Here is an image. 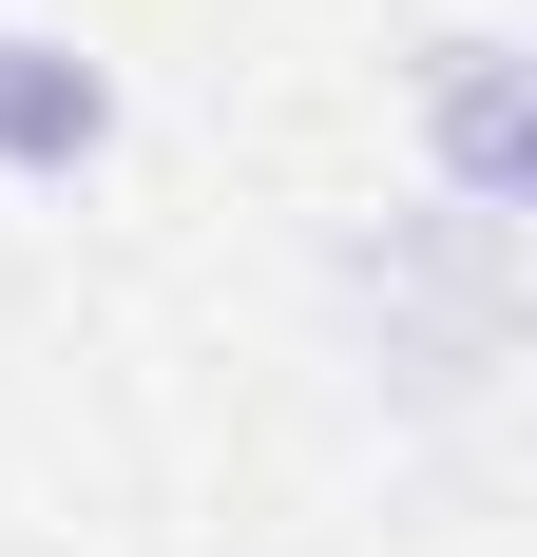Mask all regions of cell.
Wrapping results in <instances>:
<instances>
[{"label":"cell","mask_w":537,"mask_h":557,"mask_svg":"<svg viewBox=\"0 0 537 557\" xmlns=\"http://www.w3.org/2000/svg\"><path fill=\"white\" fill-rule=\"evenodd\" d=\"M115 154V58L58 20H0V193H77Z\"/></svg>","instance_id":"3957f363"},{"label":"cell","mask_w":537,"mask_h":557,"mask_svg":"<svg viewBox=\"0 0 537 557\" xmlns=\"http://www.w3.org/2000/svg\"><path fill=\"white\" fill-rule=\"evenodd\" d=\"M423 173H441V212H480V231L537 212V97H519V39L499 20L423 39Z\"/></svg>","instance_id":"7a4b0ae2"},{"label":"cell","mask_w":537,"mask_h":557,"mask_svg":"<svg viewBox=\"0 0 537 557\" xmlns=\"http://www.w3.org/2000/svg\"><path fill=\"white\" fill-rule=\"evenodd\" d=\"M326 327H346V366H365L403 423H461V404H499V366H519V231L441 212V193L346 212L326 231Z\"/></svg>","instance_id":"6da1fadb"}]
</instances>
